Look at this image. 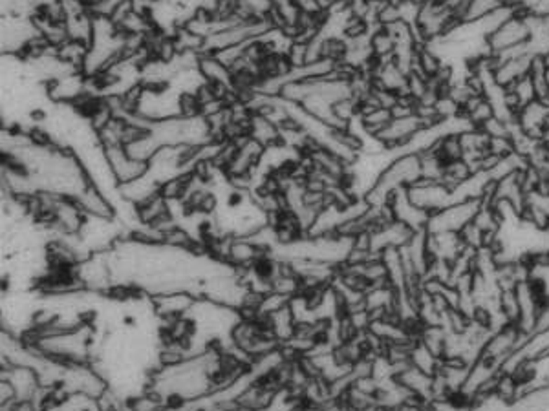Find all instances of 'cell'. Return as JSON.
I'll list each match as a JSON object with an SVG mask.
<instances>
[{"mask_svg":"<svg viewBox=\"0 0 549 411\" xmlns=\"http://www.w3.org/2000/svg\"><path fill=\"white\" fill-rule=\"evenodd\" d=\"M482 205H484L482 199H465V201H456V203L449 205L439 213L430 214L427 232H432V234H436V232H461L470 222H475Z\"/></svg>","mask_w":549,"mask_h":411,"instance_id":"obj_1","label":"cell"},{"mask_svg":"<svg viewBox=\"0 0 549 411\" xmlns=\"http://www.w3.org/2000/svg\"><path fill=\"white\" fill-rule=\"evenodd\" d=\"M531 39H533V29L529 26L527 15L517 11L511 19L505 20L496 32H493L485 39V44H487L491 55H500L502 51L526 44Z\"/></svg>","mask_w":549,"mask_h":411,"instance_id":"obj_2","label":"cell"},{"mask_svg":"<svg viewBox=\"0 0 549 411\" xmlns=\"http://www.w3.org/2000/svg\"><path fill=\"white\" fill-rule=\"evenodd\" d=\"M406 192H409L410 201L428 214L439 213L445 207L454 203L452 190L447 185H443L442 181H430L421 177V180L416 181L414 185H410Z\"/></svg>","mask_w":549,"mask_h":411,"instance_id":"obj_3","label":"cell"},{"mask_svg":"<svg viewBox=\"0 0 549 411\" xmlns=\"http://www.w3.org/2000/svg\"><path fill=\"white\" fill-rule=\"evenodd\" d=\"M388 205H390L392 214H394V220H396V222L405 223V225L410 227L414 232L427 231L430 214L421 210V208L416 207V205L410 201L406 189L396 190V192L392 194Z\"/></svg>","mask_w":549,"mask_h":411,"instance_id":"obj_4","label":"cell"},{"mask_svg":"<svg viewBox=\"0 0 549 411\" xmlns=\"http://www.w3.org/2000/svg\"><path fill=\"white\" fill-rule=\"evenodd\" d=\"M531 59L533 55L517 57V59L500 60L498 68L494 69V83L502 88H511L512 84L520 81L522 77L529 75Z\"/></svg>","mask_w":549,"mask_h":411,"instance_id":"obj_5","label":"cell"},{"mask_svg":"<svg viewBox=\"0 0 549 411\" xmlns=\"http://www.w3.org/2000/svg\"><path fill=\"white\" fill-rule=\"evenodd\" d=\"M526 393V386L509 371H498L494 380V398H498L505 406H515Z\"/></svg>","mask_w":549,"mask_h":411,"instance_id":"obj_6","label":"cell"},{"mask_svg":"<svg viewBox=\"0 0 549 411\" xmlns=\"http://www.w3.org/2000/svg\"><path fill=\"white\" fill-rule=\"evenodd\" d=\"M447 329L442 328V325H432V328H425L423 325L418 340L423 344L432 355H436L439 361H443V358H445V351H447Z\"/></svg>","mask_w":549,"mask_h":411,"instance_id":"obj_7","label":"cell"},{"mask_svg":"<svg viewBox=\"0 0 549 411\" xmlns=\"http://www.w3.org/2000/svg\"><path fill=\"white\" fill-rule=\"evenodd\" d=\"M472 176H475V172L469 167V163H467L465 159H458V161H452L445 165L442 183L443 185H447L451 190H454L456 187H460L461 183H465V181Z\"/></svg>","mask_w":549,"mask_h":411,"instance_id":"obj_8","label":"cell"},{"mask_svg":"<svg viewBox=\"0 0 549 411\" xmlns=\"http://www.w3.org/2000/svg\"><path fill=\"white\" fill-rule=\"evenodd\" d=\"M432 150L442 157V161L445 163V165L452 161H458V159H463V144H461L460 135L456 134L443 135V137L434 144Z\"/></svg>","mask_w":549,"mask_h":411,"instance_id":"obj_9","label":"cell"},{"mask_svg":"<svg viewBox=\"0 0 549 411\" xmlns=\"http://www.w3.org/2000/svg\"><path fill=\"white\" fill-rule=\"evenodd\" d=\"M505 4H508L505 0H470V4L469 8H467V13L461 24L478 22V20L485 19V17H489V15L500 10V8Z\"/></svg>","mask_w":549,"mask_h":411,"instance_id":"obj_10","label":"cell"},{"mask_svg":"<svg viewBox=\"0 0 549 411\" xmlns=\"http://www.w3.org/2000/svg\"><path fill=\"white\" fill-rule=\"evenodd\" d=\"M410 362H412V365H414V368L425 371L427 375H436L437 370H439V364H442V361H439L436 355H432V353L428 351L427 347L419 342V340L416 342L414 349H412Z\"/></svg>","mask_w":549,"mask_h":411,"instance_id":"obj_11","label":"cell"},{"mask_svg":"<svg viewBox=\"0 0 549 411\" xmlns=\"http://www.w3.org/2000/svg\"><path fill=\"white\" fill-rule=\"evenodd\" d=\"M517 125H509L505 121L498 119L496 116H493L491 119H487L482 126H478L489 139L494 137H511L512 135V128Z\"/></svg>","mask_w":549,"mask_h":411,"instance_id":"obj_12","label":"cell"},{"mask_svg":"<svg viewBox=\"0 0 549 411\" xmlns=\"http://www.w3.org/2000/svg\"><path fill=\"white\" fill-rule=\"evenodd\" d=\"M460 236L463 243H465L467 247H470V249L479 250L485 247V232L482 231L475 222H470L469 225L460 232Z\"/></svg>","mask_w":549,"mask_h":411,"instance_id":"obj_13","label":"cell"},{"mask_svg":"<svg viewBox=\"0 0 549 411\" xmlns=\"http://www.w3.org/2000/svg\"><path fill=\"white\" fill-rule=\"evenodd\" d=\"M509 90H512V92L517 93V97L520 99L522 102V108L526 107V105H529V102L536 101L535 84H533L529 75H526V77H522L520 81H517V83L512 84Z\"/></svg>","mask_w":549,"mask_h":411,"instance_id":"obj_14","label":"cell"},{"mask_svg":"<svg viewBox=\"0 0 549 411\" xmlns=\"http://www.w3.org/2000/svg\"><path fill=\"white\" fill-rule=\"evenodd\" d=\"M298 6H300V10L307 11V13H321V8L317 4V0H295Z\"/></svg>","mask_w":549,"mask_h":411,"instance_id":"obj_15","label":"cell"},{"mask_svg":"<svg viewBox=\"0 0 549 411\" xmlns=\"http://www.w3.org/2000/svg\"><path fill=\"white\" fill-rule=\"evenodd\" d=\"M542 143L549 144V125H548V128H545V132H544V137H542Z\"/></svg>","mask_w":549,"mask_h":411,"instance_id":"obj_16","label":"cell"}]
</instances>
